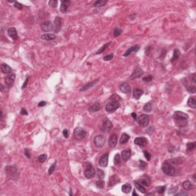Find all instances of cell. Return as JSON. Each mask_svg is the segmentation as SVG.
<instances>
[{"label":"cell","mask_w":196,"mask_h":196,"mask_svg":"<svg viewBox=\"0 0 196 196\" xmlns=\"http://www.w3.org/2000/svg\"><path fill=\"white\" fill-rule=\"evenodd\" d=\"M173 119L178 126L184 127L188 124V115L181 111H175L173 114Z\"/></svg>","instance_id":"cell-1"},{"label":"cell","mask_w":196,"mask_h":196,"mask_svg":"<svg viewBox=\"0 0 196 196\" xmlns=\"http://www.w3.org/2000/svg\"><path fill=\"white\" fill-rule=\"evenodd\" d=\"M162 169L163 172L167 175L175 176L176 175V169L175 168V167L173 165H172L168 162H163V164L162 165Z\"/></svg>","instance_id":"cell-2"},{"label":"cell","mask_w":196,"mask_h":196,"mask_svg":"<svg viewBox=\"0 0 196 196\" xmlns=\"http://www.w3.org/2000/svg\"><path fill=\"white\" fill-rule=\"evenodd\" d=\"M85 170H84V175L87 178H92L96 175L95 168H93V165L90 162H87L85 165Z\"/></svg>","instance_id":"cell-3"},{"label":"cell","mask_w":196,"mask_h":196,"mask_svg":"<svg viewBox=\"0 0 196 196\" xmlns=\"http://www.w3.org/2000/svg\"><path fill=\"white\" fill-rule=\"evenodd\" d=\"M6 174L11 178H16L18 176V172L15 166L14 165H8L5 168Z\"/></svg>","instance_id":"cell-4"},{"label":"cell","mask_w":196,"mask_h":196,"mask_svg":"<svg viewBox=\"0 0 196 196\" xmlns=\"http://www.w3.org/2000/svg\"><path fill=\"white\" fill-rule=\"evenodd\" d=\"M119 107V103L117 101H110L109 103H107V104L106 105V112L111 113L115 112L118 108Z\"/></svg>","instance_id":"cell-5"},{"label":"cell","mask_w":196,"mask_h":196,"mask_svg":"<svg viewBox=\"0 0 196 196\" xmlns=\"http://www.w3.org/2000/svg\"><path fill=\"white\" fill-rule=\"evenodd\" d=\"M136 120L139 126L145 127V126H147L149 122V117L145 114H142L136 119Z\"/></svg>","instance_id":"cell-6"},{"label":"cell","mask_w":196,"mask_h":196,"mask_svg":"<svg viewBox=\"0 0 196 196\" xmlns=\"http://www.w3.org/2000/svg\"><path fill=\"white\" fill-rule=\"evenodd\" d=\"M106 142V138L103 135H98L96 136L93 139V142L95 145L98 148H102Z\"/></svg>","instance_id":"cell-7"},{"label":"cell","mask_w":196,"mask_h":196,"mask_svg":"<svg viewBox=\"0 0 196 196\" xmlns=\"http://www.w3.org/2000/svg\"><path fill=\"white\" fill-rule=\"evenodd\" d=\"M85 136H86V131L81 127H77L74 131V136L75 139L78 140L83 139Z\"/></svg>","instance_id":"cell-8"},{"label":"cell","mask_w":196,"mask_h":196,"mask_svg":"<svg viewBox=\"0 0 196 196\" xmlns=\"http://www.w3.org/2000/svg\"><path fill=\"white\" fill-rule=\"evenodd\" d=\"M113 128V123L108 119H105L103 122V125L101 127V131L104 132H109Z\"/></svg>","instance_id":"cell-9"},{"label":"cell","mask_w":196,"mask_h":196,"mask_svg":"<svg viewBox=\"0 0 196 196\" xmlns=\"http://www.w3.org/2000/svg\"><path fill=\"white\" fill-rule=\"evenodd\" d=\"M137 182H139V184L142 185L143 186H147L149 187L151 184V178H149V175H143L140 177V178H139L137 181Z\"/></svg>","instance_id":"cell-10"},{"label":"cell","mask_w":196,"mask_h":196,"mask_svg":"<svg viewBox=\"0 0 196 196\" xmlns=\"http://www.w3.org/2000/svg\"><path fill=\"white\" fill-rule=\"evenodd\" d=\"M41 28L44 31H46V32H49V31H51L54 30V25H53L51 21L44 22L41 24Z\"/></svg>","instance_id":"cell-11"},{"label":"cell","mask_w":196,"mask_h":196,"mask_svg":"<svg viewBox=\"0 0 196 196\" xmlns=\"http://www.w3.org/2000/svg\"><path fill=\"white\" fill-rule=\"evenodd\" d=\"M185 88L187 89V90L191 93H194L196 92V87H195V85L194 84H190L191 82L189 81V80H187L186 78L185 79Z\"/></svg>","instance_id":"cell-12"},{"label":"cell","mask_w":196,"mask_h":196,"mask_svg":"<svg viewBox=\"0 0 196 196\" xmlns=\"http://www.w3.org/2000/svg\"><path fill=\"white\" fill-rule=\"evenodd\" d=\"M143 74H144L143 70H142L141 68L137 67V68H136V69L132 71V74H131L130 77H129V79H130V80H133V79H136V78H139V77H140L141 76H142Z\"/></svg>","instance_id":"cell-13"},{"label":"cell","mask_w":196,"mask_h":196,"mask_svg":"<svg viewBox=\"0 0 196 196\" xmlns=\"http://www.w3.org/2000/svg\"><path fill=\"white\" fill-rule=\"evenodd\" d=\"M15 80V74L11 72V74H8L6 76V77L5 78V84H7L8 86H11L14 83Z\"/></svg>","instance_id":"cell-14"},{"label":"cell","mask_w":196,"mask_h":196,"mask_svg":"<svg viewBox=\"0 0 196 196\" xmlns=\"http://www.w3.org/2000/svg\"><path fill=\"white\" fill-rule=\"evenodd\" d=\"M148 142V140L145 137H137L134 139V143L140 147L145 146Z\"/></svg>","instance_id":"cell-15"},{"label":"cell","mask_w":196,"mask_h":196,"mask_svg":"<svg viewBox=\"0 0 196 196\" xmlns=\"http://www.w3.org/2000/svg\"><path fill=\"white\" fill-rule=\"evenodd\" d=\"M117 141H118V138H117V135L116 134H112L109 138V141H108V144L109 146L111 148H113L117 144Z\"/></svg>","instance_id":"cell-16"},{"label":"cell","mask_w":196,"mask_h":196,"mask_svg":"<svg viewBox=\"0 0 196 196\" xmlns=\"http://www.w3.org/2000/svg\"><path fill=\"white\" fill-rule=\"evenodd\" d=\"M108 158H109L108 153L103 155L99 160V165H100L101 167H106L108 164Z\"/></svg>","instance_id":"cell-17"},{"label":"cell","mask_w":196,"mask_h":196,"mask_svg":"<svg viewBox=\"0 0 196 196\" xmlns=\"http://www.w3.org/2000/svg\"><path fill=\"white\" fill-rule=\"evenodd\" d=\"M62 26V20L60 17H56L54 19V31L59 32Z\"/></svg>","instance_id":"cell-18"},{"label":"cell","mask_w":196,"mask_h":196,"mask_svg":"<svg viewBox=\"0 0 196 196\" xmlns=\"http://www.w3.org/2000/svg\"><path fill=\"white\" fill-rule=\"evenodd\" d=\"M119 90H121V92L124 93H129L131 91V87L128 83H122L120 86H119Z\"/></svg>","instance_id":"cell-19"},{"label":"cell","mask_w":196,"mask_h":196,"mask_svg":"<svg viewBox=\"0 0 196 196\" xmlns=\"http://www.w3.org/2000/svg\"><path fill=\"white\" fill-rule=\"evenodd\" d=\"M130 155H131V150L130 149H125V150H122L121 152V155L120 156H121V158L122 159V161L126 162L130 158Z\"/></svg>","instance_id":"cell-20"},{"label":"cell","mask_w":196,"mask_h":196,"mask_svg":"<svg viewBox=\"0 0 196 196\" xmlns=\"http://www.w3.org/2000/svg\"><path fill=\"white\" fill-rule=\"evenodd\" d=\"M139 49H140V46L138 45V44H136V45H135V46H132V47H129V48L123 54V56H124V57H127V56H129V54H131V53H132V52H136V51H138Z\"/></svg>","instance_id":"cell-21"},{"label":"cell","mask_w":196,"mask_h":196,"mask_svg":"<svg viewBox=\"0 0 196 196\" xmlns=\"http://www.w3.org/2000/svg\"><path fill=\"white\" fill-rule=\"evenodd\" d=\"M119 181H120V179H119V178L117 176V175H112L111 177H109V186H113V185H115L116 184H117L118 182H119Z\"/></svg>","instance_id":"cell-22"},{"label":"cell","mask_w":196,"mask_h":196,"mask_svg":"<svg viewBox=\"0 0 196 196\" xmlns=\"http://www.w3.org/2000/svg\"><path fill=\"white\" fill-rule=\"evenodd\" d=\"M8 34L9 35V37H11L14 40L18 39V33H17V31L15 28H8Z\"/></svg>","instance_id":"cell-23"},{"label":"cell","mask_w":196,"mask_h":196,"mask_svg":"<svg viewBox=\"0 0 196 196\" xmlns=\"http://www.w3.org/2000/svg\"><path fill=\"white\" fill-rule=\"evenodd\" d=\"M70 2V1H67V0H64V1H61V3H60V11L62 12V13H65L67 9V7L69 6Z\"/></svg>","instance_id":"cell-24"},{"label":"cell","mask_w":196,"mask_h":196,"mask_svg":"<svg viewBox=\"0 0 196 196\" xmlns=\"http://www.w3.org/2000/svg\"><path fill=\"white\" fill-rule=\"evenodd\" d=\"M98 81H99V79H96V80H93L92 82H90L89 83H87V84H86L85 86H83V87L80 90V91H85V90H87L88 89H90V88L93 87L96 83H98Z\"/></svg>","instance_id":"cell-25"},{"label":"cell","mask_w":196,"mask_h":196,"mask_svg":"<svg viewBox=\"0 0 196 196\" xmlns=\"http://www.w3.org/2000/svg\"><path fill=\"white\" fill-rule=\"evenodd\" d=\"M1 70L2 73L6 74L7 75L11 73V68L10 67V66H8L6 64H1Z\"/></svg>","instance_id":"cell-26"},{"label":"cell","mask_w":196,"mask_h":196,"mask_svg":"<svg viewBox=\"0 0 196 196\" xmlns=\"http://www.w3.org/2000/svg\"><path fill=\"white\" fill-rule=\"evenodd\" d=\"M143 94V90H141V89H138V88H136L133 90V93H132V95H133V97L136 100H139L140 98V96Z\"/></svg>","instance_id":"cell-27"},{"label":"cell","mask_w":196,"mask_h":196,"mask_svg":"<svg viewBox=\"0 0 196 196\" xmlns=\"http://www.w3.org/2000/svg\"><path fill=\"white\" fill-rule=\"evenodd\" d=\"M100 109H101V106H100V104L99 103H96L93 104L92 106H90L88 108V110H89L90 112L93 113V112L99 111Z\"/></svg>","instance_id":"cell-28"},{"label":"cell","mask_w":196,"mask_h":196,"mask_svg":"<svg viewBox=\"0 0 196 196\" xmlns=\"http://www.w3.org/2000/svg\"><path fill=\"white\" fill-rule=\"evenodd\" d=\"M41 39H44V40H46V41H51V40H54L56 38V35L54 34H42L41 36Z\"/></svg>","instance_id":"cell-29"},{"label":"cell","mask_w":196,"mask_h":196,"mask_svg":"<svg viewBox=\"0 0 196 196\" xmlns=\"http://www.w3.org/2000/svg\"><path fill=\"white\" fill-rule=\"evenodd\" d=\"M180 55H181V52L178 49H175L174 50V52H173V56H172V58L171 59V62H175V60H177L179 57H180Z\"/></svg>","instance_id":"cell-30"},{"label":"cell","mask_w":196,"mask_h":196,"mask_svg":"<svg viewBox=\"0 0 196 196\" xmlns=\"http://www.w3.org/2000/svg\"><path fill=\"white\" fill-rule=\"evenodd\" d=\"M182 187H183V188L185 190V191H189V190H191V188H193V185L191 183V181H184L183 183H182Z\"/></svg>","instance_id":"cell-31"},{"label":"cell","mask_w":196,"mask_h":196,"mask_svg":"<svg viewBox=\"0 0 196 196\" xmlns=\"http://www.w3.org/2000/svg\"><path fill=\"white\" fill-rule=\"evenodd\" d=\"M122 191L126 193V194H128L131 191V189H132V186L129 183H126V184H124L122 186Z\"/></svg>","instance_id":"cell-32"},{"label":"cell","mask_w":196,"mask_h":196,"mask_svg":"<svg viewBox=\"0 0 196 196\" xmlns=\"http://www.w3.org/2000/svg\"><path fill=\"white\" fill-rule=\"evenodd\" d=\"M134 185H135V186H136V189H137L139 191H140L141 193H143V194H145V187H144L142 185L139 184V182H137L136 181L134 182Z\"/></svg>","instance_id":"cell-33"},{"label":"cell","mask_w":196,"mask_h":196,"mask_svg":"<svg viewBox=\"0 0 196 196\" xmlns=\"http://www.w3.org/2000/svg\"><path fill=\"white\" fill-rule=\"evenodd\" d=\"M129 138H130V137H129V135H127L126 133H123V134L122 135L121 138H120V140H119L120 144H126V143L129 141Z\"/></svg>","instance_id":"cell-34"},{"label":"cell","mask_w":196,"mask_h":196,"mask_svg":"<svg viewBox=\"0 0 196 196\" xmlns=\"http://www.w3.org/2000/svg\"><path fill=\"white\" fill-rule=\"evenodd\" d=\"M121 162H122V158H121V156L119 154H116L114 156V158H113V163L115 165H119L121 164Z\"/></svg>","instance_id":"cell-35"},{"label":"cell","mask_w":196,"mask_h":196,"mask_svg":"<svg viewBox=\"0 0 196 196\" xmlns=\"http://www.w3.org/2000/svg\"><path fill=\"white\" fill-rule=\"evenodd\" d=\"M188 105L191 107V108H196V101L193 97H190L188 100Z\"/></svg>","instance_id":"cell-36"},{"label":"cell","mask_w":196,"mask_h":196,"mask_svg":"<svg viewBox=\"0 0 196 196\" xmlns=\"http://www.w3.org/2000/svg\"><path fill=\"white\" fill-rule=\"evenodd\" d=\"M196 147V142H190V143H188L187 144V148H186V150L188 152H191L193 151Z\"/></svg>","instance_id":"cell-37"},{"label":"cell","mask_w":196,"mask_h":196,"mask_svg":"<svg viewBox=\"0 0 196 196\" xmlns=\"http://www.w3.org/2000/svg\"><path fill=\"white\" fill-rule=\"evenodd\" d=\"M110 44H111V41H110V42H108V43H106V44H105L104 45H103V46H102V47H101L97 51H96V54H100L103 53V51H105V50H106V49L109 46V45H110Z\"/></svg>","instance_id":"cell-38"},{"label":"cell","mask_w":196,"mask_h":196,"mask_svg":"<svg viewBox=\"0 0 196 196\" xmlns=\"http://www.w3.org/2000/svg\"><path fill=\"white\" fill-rule=\"evenodd\" d=\"M106 2H107V1H106V0H98L94 2V6L95 7H101V6H103L104 5H106Z\"/></svg>","instance_id":"cell-39"},{"label":"cell","mask_w":196,"mask_h":196,"mask_svg":"<svg viewBox=\"0 0 196 196\" xmlns=\"http://www.w3.org/2000/svg\"><path fill=\"white\" fill-rule=\"evenodd\" d=\"M165 188H166V187L165 185H163V186H157L155 188V190H156L157 193H158L160 194H164V192L165 191Z\"/></svg>","instance_id":"cell-40"},{"label":"cell","mask_w":196,"mask_h":196,"mask_svg":"<svg viewBox=\"0 0 196 196\" xmlns=\"http://www.w3.org/2000/svg\"><path fill=\"white\" fill-rule=\"evenodd\" d=\"M152 104H151L150 103H147L145 104L144 106H143V110L145 111V112H148V113L151 112V111H152Z\"/></svg>","instance_id":"cell-41"},{"label":"cell","mask_w":196,"mask_h":196,"mask_svg":"<svg viewBox=\"0 0 196 196\" xmlns=\"http://www.w3.org/2000/svg\"><path fill=\"white\" fill-rule=\"evenodd\" d=\"M47 158V155L46 154H42V155H39V156H38V162H39L43 163V162H44L46 161Z\"/></svg>","instance_id":"cell-42"},{"label":"cell","mask_w":196,"mask_h":196,"mask_svg":"<svg viewBox=\"0 0 196 196\" xmlns=\"http://www.w3.org/2000/svg\"><path fill=\"white\" fill-rule=\"evenodd\" d=\"M96 185L98 188H103L104 186H105V182L102 179H100V180H99L96 182Z\"/></svg>","instance_id":"cell-43"},{"label":"cell","mask_w":196,"mask_h":196,"mask_svg":"<svg viewBox=\"0 0 196 196\" xmlns=\"http://www.w3.org/2000/svg\"><path fill=\"white\" fill-rule=\"evenodd\" d=\"M56 164H57V162L55 161V162L51 165V167L49 168V169H48V175H51L54 172V169H55V167H56Z\"/></svg>","instance_id":"cell-44"},{"label":"cell","mask_w":196,"mask_h":196,"mask_svg":"<svg viewBox=\"0 0 196 196\" xmlns=\"http://www.w3.org/2000/svg\"><path fill=\"white\" fill-rule=\"evenodd\" d=\"M146 166H147V163H146V162H143V161H142V160H139V167L140 169L144 170V169L146 168Z\"/></svg>","instance_id":"cell-45"},{"label":"cell","mask_w":196,"mask_h":196,"mask_svg":"<svg viewBox=\"0 0 196 196\" xmlns=\"http://www.w3.org/2000/svg\"><path fill=\"white\" fill-rule=\"evenodd\" d=\"M122 32V31L120 28H115L114 31H113V36L114 37H117L119 34H121Z\"/></svg>","instance_id":"cell-46"},{"label":"cell","mask_w":196,"mask_h":196,"mask_svg":"<svg viewBox=\"0 0 196 196\" xmlns=\"http://www.w3.org/2000/svg\"><path fill=\"white\" fill-rule=\"evenodd\" d=\"M96 172H97V177L100 178V179H103V178H104V172L102 171V170H100V169H97V171H96Z\"/></svg>","instance_id":"cell-47"},{"label":"cell","mask_w":196,"mask_h":196,"mask_svg":"<svg viewBox=\"0 0 196 196\" xmlns=\"http://www.w3.org/2000/svg\"><path fill=\"white\" fill-rule=\"evenodd\" d=\"M110 98H111V100H113V101H117V102H119V101L121 100V98H120V96H119V95H117V94H113V95H112Z\"/></svg>","instance_id":"cell-48"},{"label":"cell","mask_w":196,"mask_h":196,"mask_svg":"<svg viewBox=\"0 0 196 196\" xmlns=\"http://www.w3.org/2000/svg\"><path fill=\"white\" fill-rule=\"evenodd\" d=\"M183 158H173L172 159V162L174 163V164H175V165H177V164H181L182 162H183Z\"/></svg>","instance_id":"cell-49"},{"label":"cell","mask_w":196,"mask_h":196,"mask_svg":"<svg viewBox=\"0 0 196 196\" xmlns=\"http://www.w3.org/2000/svg\"><path fill=\"white\" fill-rule=\"evenodd\" d=\"M143 155H144L145 158L148 161H149V160L151 159V155H150V153H149L148 151L144 150V151H143Z\"/></svg>","instance_id":"cell-50"},{"label":"cell","mask_w":196,"mask_h":196,"mask_svg":"<svg viewBox=\"0 0 196 196\" xmlns=\"http://www.w3.org/2000/svg\"><path fill=\"white\" fill-rule=\"evenodd\" d=\"M57 4V1H55V0H51V1L48 2V5H49L50 6L53 7V8L56 7Z\"/></svg>","instance_id":"cell-51"},{"label":"cell","mask_w":196,"mask_h":196,"mask_svg":"<svg viewBox=\"0 0 196 196\" xmlns=\"http://www.w3.org/2000/svg\"><path fill=\"white\" fill-rule=\"evenodd\" d=\"M113 57V54H108L105 57H103V60H112Z\"/></svg>","instance_id":"cell-52"},{"label":"cell","mask_w":196,"mask_h":196,"mask_svg":"<svg viewBox=\"0 0 196 196\" xmlns=\"http://www.w3.org/2000/svg\"><path fill=\"white\" fill-rule=\"evenodd\" d=\"M14 6H15V8H17L20 9V10L23 8V5H22L21 3L18 2H15V5H14Z\"/></svg>","instance_id":"cell-53"},{"label":"cell","mask_w":196,"mask_h":196,"mask_svg":"<svg viewBox=\"0 0 196 196\" xmlns=\"http://www.w3.org/2000/svg\"><path fill=\"white\" fill-rule=\"evenodd\" d=\"M142 80H143V81H145V82H149V81H151V80H152V76H148V77H144Z\"/></svg>","instance_id":"cell-54"},{"label":"cell","mask_w":196,"mask_h":196,"mask_svg":"<svg viewBox=\"0 0 196 196\" xmlns=\"http://www.w3.org/2000/svg\"><path fill=\"white\" fill-rule=\"evenodd\" d=\"M68 134H69V132H68L67 129H65L63 130V135H64V136L65 138H68V136H69Z\"/></svg>","instance_id":"cell-55"},{"label":"cell","mask_w":196,"mask_h":196,"mask_svg":"<svg viewBox=\"0 0 196 196\" xmlns=\"http://www.w3.org/2000/svg\"><path fill=\"white\" fill-rule=\"evenodd\" d=\"M28 79H29V77H27V78H26L24 83L23 85H22V87H21L22 89H24V88L26 87V86H27V84H28Z\"/></svg>","instance_id":"cell-56"},{"label":"cell","mask_w":196,"mask_h":196,"mask_svg":"<svg viewBox=\"0 0 196 196\" xmlns=\"http://www.w3.org/2000/svg\"><path fill=\"white\" fill-rule=\"evenodd\" d=\"M24 155H26V157H27V158H29L31 157L30 152H29V151H28V149H24Z\"/></svg>","instance_id":"cell-57"},{"label":"cell","mask_w":196,"mask_h":196,"mask_svg":"<svg viewBox=\"0 0 196 196\" xmlns=\"http://www.w3.org/2000/svg\"><path fill=\"white\" fill-rule=\"evenodd\" d=\"M46 105V102L45 101H41V102H40L39 103H38V106L39 107H41V106H44Z\"/></svg>","instance_id":"cell-58"},{"label":"cell","mask_w":196,"mask_h":196,"mask_svg":"<svg viewBox=\"0 0 196 196\" xmlns=\"http://www.w3.org/2000/svg\"><path fill=\"white\" fill-rule=\"evenodd\" d=\"M21 114H22V115H28V112L26 111L25 109L22 108L21 110Z\"/></svg>","instance_id":"cell-59"},{"label":"cell","mask_w":196,"mask_h":196,"mask_svg":"<svg viewBox=\"0 0 196 196\" xmlns=\"http://www.w3.org/2000/svg\"><path fill=\"white\" fill-rule=\"evenodd\" d=\"M188 194L186 193V192H184V191H181V192H180V193H177L176 194V195H187Z\"/></svg>","instance_id":"cell-60"},{"label":"cell","mask_w":196,"mask_h":196,"mask_svg":"<svg viewBox=\"0 0 196 196\" xmlns=\"http://www.w3.org/2000/svg\"><path fill=\"white\" fill-rule=\"evenodd\" d=\"M131 116H132V117L135 120L137 119V117H136V114L135 113H131Z\"/></svg>","instance_id":"cell-61"},{"label":"cell","mask_w":196,"mask_h":196,"mask_svg":"<svg viewBox=\"0 0 196 196\" xmlns=\"http://www.w3.org/2000/svg\"><path fill=\"white\" fill-rule=\"evenodd\" d=\"M132 195H136V196L138 195V194H137V193L136 192V191H135V190H134V191H133V192H132Z\"/></svg>","instance_id":"cell-62"},{"label":"cell","mask_w":196,"mask_h":196,"mask_svg":"<svg viewBox=\"0 0 196 196\" xmlns=\"http://www.w3.org/2000/svg\"><path fill=\"white\" fill-rule=\"evenodd\" d=\"M1 90H2V91L3 90V85H2V84L1 85Z\"/></svg>","instance_id":"cell-63"},{"label":"cell","mask_w":196,"mask_h":196,"mask_svg":"<svg viewBox=\"0 0 196 196\" xmlns=\"http://www.w3.org/2000/svg\"><path fill=\"white\" fill-rule=\"evenodd\" d=\"M193 179H194V181H195V174L193 175Z\"/></svg>","instance_id":"cell-64"}]
</instances>
